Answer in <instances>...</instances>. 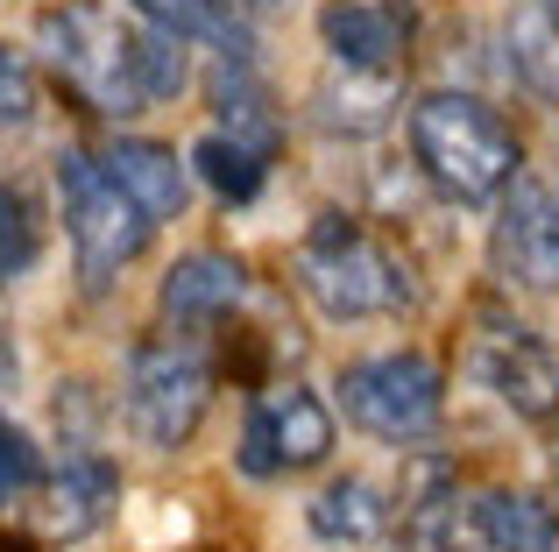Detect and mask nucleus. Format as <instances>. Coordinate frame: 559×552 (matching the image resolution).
I'll use <instances>...</instances> for the list:
<instances>
[{"label": "nucleus", "instance_id": "obj_4", "mask_svg": "<svg viewBox=\"0 0 559 552\" xmlns=\"http://www.w3.org/2000/svg\"><path fill=\"white\" fill-rule=\"evenodd\" d=\"M57 206H64V235L79 249V269L93 284H107L114 269H128L150 249V213L107 178V164L85 149H57Z\"/></svg>", "mask_w": 559, "mask_h": 552}, {"label": "nucleus", "instance_id": "obj_8", "mask_svg": "<svg viewBox=\"0 0 559 552\" xmlns=\"http://www.w3.org/2000/svg\"><path fill=\"white\" fill-rule=\"evenodd\" d=\"M496 276L518 290H559V192L538 178H510L503 184V213L489 235Z\"/></svg>", "mask_w": 559, "mask_h": 552}, {"label": "nucleus", "instance_id": "obj_6", "mask_svg": "<svg viewBox=\"0 0 559 552\" xmlns=\"http://www.w3.org/2000/svg\"><path fill=\"white\" fill-rule=\"evenodd\" d=\"M205 397H213V383H205V361L191 355V347H135L121 411H128V432H135L142 446L178 454L191 432H199Z\"/></svg>", "mask_w": 559, "mask_h": 552}, {"label": "nucleus", "instance_id": "obj_9", "mask_svg": "<svg viewBox=\"0 0 559 552\" xmlns=\"http://www.w3.org/2000/svg\"><path fill=\"white\" fill-rule=\"evenodd\" d=\"M475 369H481V383H489L518 418H532V425L559 418V347H546L538 333L496 326L489 340H481Z\"/></svg>", "mask_w": 559, "mask_h": 552}, {"label": "nucleus", "instance_id": "obj_22", "mask_svg": "<svg viewBox=\"0 0 559 552\" xmlns=\"http://www.w3.org/2000/svg\"><path fill=\"white\" fill-rule=\"evenodd\" d=\"M28 113H36V79H28V64L0 43V128H22Z\"/></svg>", "mask_w": 559, "mask_h": 552}, {"label": "nucleus", "instance_id": "obj_24", "mask_svg": "<svg viewBox=\"0 0 559 552\" xmlns=\"http://www.w3.org/2000/svg\"><path fill=\"white\" fill-rule=\"evenodd\" d=\"M546 22H552V36H559V0H546Z\"/></svg>", "mask_w": 559, "mask_h": 552}, {"label": "nucleus", "instance_id": "obj_10", "mask_svg": "<svg viewBox=\"0 0 559 552\" xmlns=\"http://www.w3.org/2000/svg\"><path fill=\"white\" fill-rule=\"evenodd\" d=\"M114 503H121V468L107 454H71L43 482V531L50 539H85L114 517Z\"/></svg>", "mask_w": 559, "mask_h": 552}, {"label": "nucleus", "instance_id": "obj_7", "mask_svg": "<svg viewBox=\"0 0 559 552\" xmlns=\"http://www.w3.org/2000/svg\"><path fill=\"white\" fill-rule=\"evenodd\" d=\"M326 454H333V411H326L319 389L284 383V389H270V397L248 411L241 468L255 475V482H270V475H305Z\"/></svg>", "mask_w": 559, "mask_h": 552}, {"label": "nucleus", "instance_id": "obj_20", "mask_svg": "<svg viewBox=\"0 0 559 552\" xmlns=\"http://www.w3.org/2000/svg\"><path fill=\"white\" fill-rule=\"evenodd\" d=\"M43 255V227H36V206H28L14 184H0V276H22L28 263Z\"/></svg>", "mask_w": 559, "mask_h": 552}, {"label": "nucleus", "instance_id": "obj_3", "mask_svg": "<svg viewBox=\"0 0 559 552\" xmlns=\"http://www.w3.org/2000/svg\"><path fill=\"white\" fill-rule=\"evenodd\" d=\"M298 284L326 319H376V312H396V304L418 298V290H411V269L396 263L390 249H376V241L361 235L355 220H341V213H326V220L305 235Z\"/></svg>", "mask_w": 559, "mask_h": 552}, {"label": "nucleus", "instance_id": "obj_11", "mask_svg": "<svg viewBox=\"0 0 559 552\" xmlns=\"http://www.w3.org/2000/svg\"><path fill=\"white\" fill-rule=\"evenodd\" d=\"M107 178L121 184L128 199H135L150 220H178L185 199H191V164H178V149L170 142H150V135H121L107 156Z\"/></svg>", "mask_w": 559, "mask_h": 552}, {"label": "nucleus", "instance_id": "obj_19", "mask_svg": "<svg viewBox=\"0 0 559 552\" xmlns=\"http://www.w3.org/2000/svg\"><path fill=\"white\" fill-rule=\"evenodd\" d=\"M191 79V57L178 36H164V28H150V36H135V85L142 99H178Z\"/></svg>", "mask_w": 559, "mask_h": 552}, {"label": "nucleus", "instance_id": "obj_2", "mask_svg": "<svg viewBox=\"0 0 559 552\" xmlns=\"http://www.w3.org/2000/svg\"><path fill=\"white\" fill-rule=\"evenodd\" d=\"M36 50L71 93L93 113H142L135 85V28H121V14H107L99 0H64V8L36 14Z\"/></svg>", "mask_w": 559, "mask_h": 552}, {"label": "nucleus", "instance_id": "obj_17", "mask_svg": "<svg viewBox=\"0 0 559 552\" xmlns=\"http://www.w3.org/2000/svg\"><path fill=\"white\" fill-rule=\"evenodd\" d=\"M191 170H199L227 206L262 192V149H248V142H234V135H199L191 142Z\"/></svg>", "mask_w": 559, "mask_h": 552}, {"label": "nucleus", "instance_id": "obj_1", "mask_svg": "<svg viewBox=\"0 0 559 552\" xmlns=\"http://www.w3.org/2000/svg\"><path fill=\"white\" fill-rule=\"evenodd\" d=\"M411 149L425 178L453 199H496L524 164L518 128L475 93H425L411 107Z\"/></svg>", "mask_w": 559, "mask_h": 552}, {"label": "nucleus", "instance_id": "obj_21", "mask_svg": "<svg viewBox=\"0 0 559 552\" xmlns=\"http://www.w3.org/2000/svg\"><path fill=\"white\" fill-rule=\"evenodd\" d=\"M28 489H43V446L28 440L8 411H0V511H8V503H22Z\"/></svg>", "mask_w": 559, "mask_h": 552}, {"label": "nucleus", "instance_id": "obj_15", "mask_svg": "<svg viewBox=\"0 0 559 552\" xmlns=\"http://www.w3.org/2000/svg\"><path fill=\"white\" fill-rule=\"evenodd\" d=\"M475 525L496 552H559V517L538 496H518V489H496V496L475 503Z\"/></svg>", "mask_w": 559, "mask_h": 552}, {"label": "nucleus", "instance_id": "obj_5", "mask_svg": "<svg viewBox=\"0 0 559 552\" xmlns=\"http://www.w3.org/2000/svg\"><path fill=\"white\" fill-rule=\"evenodd\" d=\"M341 404L376 440H425L447 411V375H439V361L411 355V347L404 355H369L341 369Z\"/></svg>", "mask_w": 559, "mask_h": 552}, {"label": "nucleus", "instance_id": "obj_18", "mask_svg": "<svg viewBox=\"0 0 559 552\" xmlns=\"http://www.w3.org/2000/svg\"><path fill=\"white\" fill-rule=\"evenodd\" d=\"M319 121L326 128H355V135L382 128L390 121V79H382V71H347V93L341 85L319 93Z\"/></svg>", "mask_w": 559, "mask_h": 552}, {"label": "nucleus", "instance_id": "obj_16", "mask_svg": "<svg viewBox=\"0 0 559 552\" xmlns=\"http://www.w3.org/2000/svg\"><path fill=\"white\" fill-rule=\"evenodd\" d=\"M128 8H135L150 28H164V36H178V43H219L227 57H241V64H248V36H241V22L227 14V0H128Z\"/></svg>", "mask_w": 559, "mask_h": 552}, {"label": "nucleus", "instance_id": "obj_12", "mask_svg": "<svg viewBox=\"0 0 559 552\" xmlns=\"http://www.w3.org/2000/svg\"><path fill=\"white\" fill-rule=\"evenodd\" d=\"M319 36H326V50L341 57L347 71H390L396 50H404V28H396V14L376 8V0H326V14H319Z\"/></svg>", "mask_w": 559, "mask_h": 552}, {"label": "nucleus", "instance_id": "obj_13", "mask_svg": "<svg viewBox=\"0 0 559 552\" xmlns=\"http://www.w3.org/2000/svg\"><path fill=\"white\" fill-rule=\"evenodd\" d=\"M241 290H248V269L234 263V255L199 249L164 276V312L170 319H213V312H227V304H241Z\"/></svg>", "mask_w": 559, "mask_h": 552}, {"label": "nucleus", "instance_id": "obj_14", "mask_svg": "<svg viewBox=\"0 0 559 552\" xmlns=\"http://www.w3.org/2000/svg\"><path fill=\"white\" fill-rule=\"evenodd\" d=\"M305 525H312L326 545H369V539H382V525H390V503H382L376 482L341 475V482H326V489L312 496Z\"/></svg>", "mask_w": 559, "mask_h": 552}, {"label": "nucleus", "instance_id": "obj_23", "mask_svg": "<svg viewBox=\"0 0 559 552\" xmlns=\"http://www.w3.org/2000/svg\"><path fill=\"white\" fill-rule=\"evenodd\" d=\"M234 8H255L262 14V8H284V0H234Z\"/></svg>", "mask_w": 559, "mask_h": 552}]
</instances>
